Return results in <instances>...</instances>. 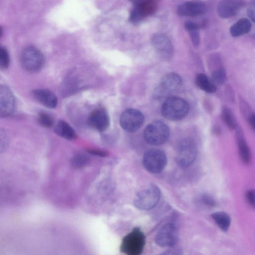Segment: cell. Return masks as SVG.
Listing matches in <instances>:
<instances>
[{
  "label": "cell",
  "mask_w": 255,
  "mask_h": 255,
  "mask_svg": "<svg viewBox=\"0 0 255 255\" xmlns=\"http://www.w3.org/2000/svg\"><path fill=\"white\" fill-rule=\"evenodd\" d=\"M189 105L184 99L171 96L166 100L161 107V114L166 119L178 121L184 119L188 114Z\"/></svg>",
  "instance_id": "1"
},
{
  "label": "cell",
  "mask_w": 255,
  "mask_h": 255,
  "mask_svg": "<svg viewBox=\"0 0 255 255\" xmlns=\"http://www.w3.org/2000/svg\"><path fill=\"white\" fill-rule=\"evenodd\" d=\"M20 63L23 68L30 73H37L44 66L45 57L42 52L33 46L25 47L21 52Z\"/></svg>",
  "instance_id": "2"
},
{
  "label": "cell",
  "mask_w": 255,
  "mask_h": 255,
  "mask_svg": "<svg viewBox=\"0 0 255 255\" xmlns=\"http://www.w3.org/2000/svg\"><path fill=\"white\" fill-rule=\"evenodd\" d=\"M182 80L177 73L171 72L166 74L158 82L153 93L156 99L169 98L181 87Z\"/></svg>",
  "instance_id": "3"
},
{
  "label": "cell",
  "mask_w": 255,
  "mask_h": 255,
  "mask_svg": "<svg viewBox=\"0 0 255 255\" xmlns=\"http://www.w3.org/2000/svg\"><path fill=\"white\" fill-rule=\"evenodd\" d=\"M145 245V237L138 227L125 236L121 243L120 251L127 255H139L144 249Z\"/></svg>",
  "instance_id": "4"
},
{
  "label": "cell",
  "mask_w": 255,
  "mask_h": 255,
  "mask_svg": "<svg viewBox=\"0 0 255 255\" xmlns=\"http://www.w3.org/2000/svg\"><path fill=\"white\" fill-rule=\"evenodd\" d=\"M169 135L168 126L160 121H154L148 124L143 132L144 140L152 145L164 143L168 140Z\"/></svg>",
  "instance_id": "5"
},
{
  "label": "cell",
  "mask_w": 255,
  "mask_h": 255,
  "mask_svg": "<svg viewBox=\"0 0 255 255\" xmlns=\"http://www.w3.org/2000/svg\"><path fill=\"white\" fill-rule=\"evenodd\" d=\"M197 155V147L194 141L190 138H185L177 146L175 159L178 166L186 167L194 162Z\"/></svg>",
  "instance_id": "6"
},
{
  "label": "cell",
  "mask_w": 255,
  "mask_h": 255,
  "mask_svg": "<svg viewBox=\"0 0 255 255\" xmlns=\"http://www.w3.org/2000/svg\"><path fill=\"white\" fill-rule=\"evenodd\" d=\"M160 196L159 188L154 184H151L136 194L133 200V205L139 210H149L157 205Z\"/></svg>",
  "instance_id": "7"
},
{
  "label": "cell",
  "mask_w": 255,
  "mask_h": 255,
  "mask_svg": "<svg viewBox=\"0 0 255 255\" xmlns=\"http://www.w3.org/2000/svg\"><path fill=\"white\" fill-rule=\"evenodd\" d=\"M167 159L165 153L158 149H151L147 150L142 158L144 167L152 173L161 172L167 164Z\"/></svg>",
  "instance_id": "8"
},
{
  "label": "cell",
  "mask_w": 255,
  "mask_h": 255,
  "mask_svg": "<svg viewBox=\"0 0 255 255\" xmlns=\"http://www.w3.org/2000/svg\"><path fill=\"white\" fill-rule=\"evenodd\" d=\"M178 236L177 226L173 223H168L158 231L155 237V241L161 247H172L176 244Z\"/></svg>",
  "instance_id": "9"
},
{
  "label": "cell",
  "mask_w": 255,
  "mask_h": 255,
  "mask_svg": "<svg viewBox=\"0 0 255 255\" xmlns=\"http://www.w3.org/2000/svg\"><path fill=\"white\" fill-rule=\"evenodd\" d=\"M144 121V116L140 111L135 109H128L121 115L120 123L124 130L134 132L141 127Z\"/></svg>",
  "instance_id": "10"
},
{
  "label": "cell",
  "mask_w": 255,
  "mask_h": 255,
  "mask_svg": "<svg viewBox=\"0 0 255 255\" xmlns=\"http://www.w3.org/2000/svg\"><path fill=\"white\" fill-rule=\"evenodd\" d=\"M152 45L157 54L164 60H170L173 50L169 38L162 33H156L151 38Z\"/></svg>",
  "instance_id": "11"
},
{
  "label": "cell",
  "mask_w": 255,
  "mask_h": 255,
  "mask_svg": "<svg viewBox=\"0 0 255 255\" xmlns=\"http://www.w3.org/2000/svg\"><path fill=\"white\" fill-rule=\"evenodd\" d=\"M15 108V100L11 90L6 85L0 84V117L12 115Z\"/></svg>",
  "instance_id": "12"
},
{
  "label": "cell",
  "mask_w": 255,
  "mask_h": 255,
  "mask_svg": "<svg viewBox=\"0 0 255 255\" xmlns=\"http://www.w3.org/2000/svg\"><path fill=\"white\" fill-rule=\"evenodd\" d=\"M87 123L94 129L103 132L109 127V116L104 108H97L90 113L88 118Z\"/></svg>",
  "instance_id": "13"
},
{
  "label": "cell",
  "mask_w": 255,
  "mask_h": 255,
  "mask_svg": "<svg viewBox=\"0 0 255 255\" xmlns=\"http://www.w3.org/2000/svg\"><path fill=\"white\" fill-rule=\"evenodd\" d=\"M245 0H221L217 6V12L222 18L236 15L244 7Z\"/></svg>",
  "instance_id": "14"
},
{
  "label": "cell",
  "mask_w": 255,
  "mask_h": 255,
  "mask_svg": "<svg viewBox=\"0 0 255 255\" xmlns=\"http://www.w3.org/2000/svg\"><path fill=\"white\" fill-rule=\"evenodd\" d=\"M206 4L201 0H193L184 2L178 6L177 12L183 16H197L204 13Z\"/></svg>",
  "instance_id": "15"
},
{
  "label": "cell",
  "mask_w": 255,
  "mask_h": 255,
  "mask_svg": "<svg viewBox=\"0 0 255 255\" xmlns=\"http://www.w3.org/2000/svg\"><path fill=\"white\" fill-rule=\"evenodd\" d=\"M31 95L36 101L47 108L54 109L57 107V98L48 89H34L32 91Z\"/></svg>",
  "instance_id": "16"
},
{
  "label": "cell",
  "mask_w": 255,
  "mask_h": 255,
  "mask_svg": "<svg viewBox=\"0 0 255 255\" xmlns=\"http://www.w3.org/2000/svg\"><path fill=\"white\" fill-rule=\"evenodd\" d=\"M155 4L144 6H134L129 15V20L132 24H137L152 14Z\"/></svg>",
  "instance_id": "17"
},
{
  "label": "cell",
  "mask_w": 255,
  "mask_h": 255,
  "mask_svg": "<svg viewBox=\"0 0 255 255\" xmlns=\"http://www.w3.org/2000/svg\"><path fill=\"white\" fill-rule=\"evenodd\" d=\"M54 132L59 136L71 140L77 137L74 129L65 121L59 120L54 127Z\"/></svg>",
  "instance_id": "18"
},
{
  "label": "cell",
  "mask_w": 255,
  "mask_h": 255,
  "mask_svg": "<svg viewBox=\"0 0 255 255\" xmlns=\"http://www.w3.org/2000/svg\"><path fill=\"white\" fill-rule=\"evenodd\" d=\"M237 142L242 160L246 164L249 163L251 158V152L241 129H238L237 132Z\"/></svg>",
  "instance_id": "19"
},
{
  "label": "cell",
  "mask_w": 255,
  "mask_h": 255,
  "mask_svg": "<svg viewBox=\"0 0 255 255\" xmlns=\"http://www.w3.org/2000/svg\"><path fill=\"white\" fill-rule=\"evenodd\" d=\"M251 27L252 24L249 19L241 18L230 27V32L233 37H238L249 32Z\"/></svg>",
  "instance_id": "20"
},
{
  "label": "cell",
  "mask_w": 255,
  "mask_h": 255,
  "mask_svg": "<svg viewBox=\"0 0 255 255\" xmlns=\"http://www.w3.org/2000/svg\"><path fill=\"white\" fill-rule=\"evenodd\" d=\"M196 85L201 90L213 93L217 90L216 85L206 75L202 73L196 75L195 79Z\"/></svg>",
  "instance_id": "21"
},
{
  "label": "cell",
  "mask_w": 255,
  "mask_h": 255,
  "mask_svg": "<svg viewBox=\"0 0 255 255\" xmlns=\"http://www.w3.org/2000/svg\"><path fill=\"white\" fill-rule=\"evenodd\" d=\"M211 217L222 231H228L231 224V218L227 213L224 212H217L212 214Z\"/></svg>",
  "instance_id": "22"
},
{
  "label": "cell",
  "mask_w": 255,
  "mask_h": 255,
  "mask_svg": "<svg viewBox=\"0 0 255 255\" xmlns=\"http://www.w3.org/2000/svg\"><path fill=\"white\" fill-rule=\"evenodd\" d=\"M222 118L227 126L230 129H234L237 128V124L235 117L230 109L224 107L222 110Z\"/></svg>",
  "instance_id": "23"
},
{
  "label": "cell",
  "mask_w": 255,
  "mask_h": 255,
  "mask_svg": "<svg viewBox=\"0 0 255 255\" xmlns=\"http://www.w3.org/2000/svg\"><path fill=\"white\" fill-rule=\"evenodd\" d=\"M37 122L42 127L49 128L54 124L53 117L45 112H40L37 116Z\"/></svg>",
  "instance_id": "24"
},
{
  "label": "cell",
  "mask_w": 255,
  "mask_h": 255,
  "mask_svg": "<svg viewBox=\"0 0 255 255\" xmlns=\"http://www.w3.org/2000/svg\"><path fill=\"white\" fill-rule=\"evenodd\" d=\"M89 158L83 153H77L74 155L70 160L71 165L74 168H82L89 162Z\"/></svg>",
  "instance_id": "25"
},
{
  "label": "cell",
  "mask_w": 255,
  "mask_h": 255,
  "mask_svg": "<svg viewBox=\"0 0 255 255\" xmlns=\"http://www.w3.org/2000/svg\"><path fill=\"white\" fill-rule=\"evenodd\" d=\"M211 80L217 86L223 84L226 80V72L222 68L215 70L211 75Z\"/></svg>",
  "instance_id": "26"
},
{
  "label": "cell",
  "mask_w": 255,
  "mask_h": 255,
  "mask_svg": "<svg viewBox=\"0 0 255 255\" xmlns=\"http://www.w3.org/2000/svg\"><path fill=\"white\" fill-rule=\"evenodd\" d=\"M9 56L7 50L0 46V68H7L9 66Z\"/></svg>",
  "instance_id": "27"
},
{
  "label": "cell",
  "mask_w": 255,
  "mask_h": 255,
  "mask_svg": "<svg viewBox=\"0 0 255 255\" xmlns=\"http://www.w3.org/2000/svg\"><path fill=\"white\" fill-rule=\"evenodd\" d=\"M9 139L6 131L0 128V154L4 152L8 148Z\"/></svg>",
  "instance_id": "28"
},
{
  "label": "cell",
  "mask_w": 255,
  "mask_h": 255,
  "mask_svg": "<svg viewBox=\"0 0 255 255\" xmlns=\"http://www.w3.org/2000/svg\"><path fill=\"white\" fill-rule=\"evenodd\" d=\"M199 201L202 204L209 207H215L217 204L215 199L208 194H203L201 195L199 197Z\"/></svg>",
  "instance_id": "29"
},
{
  "label": "cell",
  "mask_w": 255,
  "mask_h": 255,
  "mask_svg": "<svg viewBox=\"0 0 255 255\" xmlns=\"http://www.w3.org/2000/svg\"><path fill=\"white\" fill-rule=\"evenodd\" d=\"M191 41L195 46L199 45L200 43V35L197 29L188 31Z\"/></svg>",
  "instance_id": "30"
},
{
  "label": "cell",
  "mask_w": 255,
  "mask_h": 255,
  "mask_svg": "<svg viewBox=\"0 0 255 255\" xmlns=\"http://www.w3.org/2000/svg\"><path fill=\"white\" fill-rule=\"evenodd\" d=\"M246 198L248 203L252 207L255 206V192L252 189L247 191Z\"/></svg>",
  "instance_id": "31"
},
{
  "label": "cell",
  "mask_w": 255,
  "mask_h": 255,
  "mask_svg": "<svg viewBox=\"0 0 255 255\" xmlns=\"http://www.w3.org/2000/svg\"><path fill=\"white\" fill-rule=\"evenodd\" d=\"M134 6H143L155 3L154 0H130Z\"/></svg>",
  "instance_id": "32"
},
{
  "label": "cell",
  "mask_w": 255,
  "mask_h": 255,
  "mask_svg": "<svg viewBox=\"0 0 255 255\" xmlns=\"http://www.w3.org/2000/svg\"><path fill=\"white\" fill-rule=\"evenodd\" d=\"M248 16L253 21H255V2L252 1L249 4L247 9Z\"/></svg>",
  "instance_id": "33"
},
{
  "label": "cell",
  "mask_w": 255,
  "mask_h": 255,
  "mask_svg": "<svg viewBox=\"0 0 255 255\" xmlns=\"http://www.w3.org/2000/svg\"><path fill=\"white\" fill-rule=\"evenodd\" d=\"M200 27V25L198 24L193 21H187L185 23V28L187 31L191 30L197 29Z\"/></svg>",
  "instance_id": "34"
},
{
  "label": "cell",
  "mask_w": 255,
  "mask_h": 255,
  "mask_svg": "<svg viewBox=\"0 0 255 255\" xmlns=\"http://www.w3.org/2000/svg\"><path fill=\"white\" fill-rule=\"evenodd\" d=\"M87 151L91 154L101 157H105L108 154L107 152L100 149H88Z\"/></svg>",
  "instance_id": "35"
},
{
  "label": "cell",
  "mask_w": 255,
  "mask_h": 255,
  "mask_svg": "<svg viewBox=\"0 0 255 255\" xmlns=\"http://www.w3.org/2000/svg\"><path fill=\"white\" fill-rule=\"evenodd\" d=\"M255 114L253 113L250 115L249 118V123L253 129H255Z\"/></svg>",
  "instance_id": "36"
},
{
  "label": "cell",
  "mask_w": 255,
  "mask_h": 255,
  "mask_svg": "<svg viewBox=\"0 0 255 255\" xmlns=\"http://www.w3.org/2000/svg\"><path fill=\"white\" fill-rule=\"evenodd\" d=\"M3 33V30L1 26H0V37L2 36Z\"/></svg>",
  "instance_id": "37"
}]
</instances>
